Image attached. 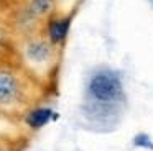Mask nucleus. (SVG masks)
Wrapping results in <instances>:
<instances>
[{
	"label": "nucleus",
	"instance_id": "nucleus-2",
	"mask_svg": "<svg viewBox=\"0 0 153 151\" xmlns=\"http://www.w3.org/2000/svg\"><path fill=\"white\" fill-rule=\"evenodd\" d=\"M17 95V81L8 71H0V102L8 104Z\"/></svg>",
	"mask_w": 153,
	"mask_h": 151
},
{
	"label": "nucleus",
	"instance_id": "nucleus-4",
	"mask_svg": "<svg viewBox=\"0 0 153 151\" xmlns=\"http://www.w3.org/2000/svg\"><path fill=\"white\" fill-rule=\"evenodd\" d=\"M68 28H69V20H59V21L51 23L50 26V36L54 43H59L64 39L68 35Z\"/></svg>",
	"mask_w": 153,
	"mask_h": 151
},
{
	"label": "nucleus",
	"instance_id": "nucleus-3",
	"mask_svg": "<svg viewBox=\"0 0 153 151\" xmlns=\"http://www.w3.org/2000/svg\"><path fill=\"white\" fill-rule=\"evenodd\" d=\"M51 115H53V112H51L50 108H38V110L31 112V113L28 115L27 121H28L30 127L40 128V127H43V125H46L48 121H50Z\"/></svg>",
	"mask_w": 153,
	"mask_h": 151
},
{
	"label": "nucleus",
	"instance_id": "nucleus-1",
	"mask_svg": "<svg viewBox=\"0 0 153 151\" xmlns=\"http://www.w3.org/2000/svg\"><path fill=\"white\" fill-rule=\"evenodd\" d=\"M89 90L96 98H99L102 102H109L119 97L122 89H120V82L114 76L102 72V74H97L91 79Z\"/></svg>",
	"mask_w": 153,
	"mask_h": 151
},
{
	"label": "nucleus",
	"instance_id": "nucleus-5",
	"mask_svg": "<svg viewBox=\"0 0 153 151\" xmlns=\"http://www.w3.org/2000/svg\"><path fill=\"white\" fill-rule=\"evenodd\" d=\"M28 53H30V56H31L33 59H38V61H41V59L46 58L48 48H46V44H43V43H36V44L31 46Z\"/></svg>",
	"mask_w": 153,
	"mask_h": 151
},
{
	"label": "nucleus",
	"instance_id": "nucleus-6",
	"mask_svg": "<svg viewBox=\"0 0 153 151\" xmlns=\"http://www.w3.org/2000/svg\"><path fill=\"white\" fill-rule=\"evenodd\" d=\"M133 143H135L137 146H143V148H150V150H153V143L148 140L146 135H138V136L133 140Z\"/></svg>",
	"mask_w": 153,
	"mask_h": 151
}]
</instances>
